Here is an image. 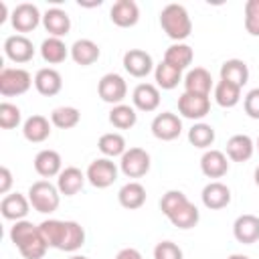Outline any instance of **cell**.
I'll use <instances>...</instances> for the list:
<instances>
[{
	"label": "cell",
	"mask_w": 259,
	"mask_h": 259,
	"mask_svg": "<svg viewBox=\"0 0 259 259\" xmlns=\"http://www.w3.org/2000/svg\"><path fill=\"white\" fill-rule=\"evenodd\" d=\"M40 233L49 247L65 253H75L85 245V229L75 221L47 219L40 225Z\"/></svg>",
	"instance_id": "cell-1"
},
{
	"label": "cell",
	"mask_w": 259,
	"mask_h": 259,
	"mask_svg": "<svg viewBox=\"0 0 259 259\" xmlns=\"http://www.w3.org/2000/svg\"><path fill=\"white\" fill-rule=\"evenodd\" d=\"M10 241L24 259H42L49 249V245L40 233V227L32 225L26 219L16 221L10 227Z\"/></svg>",
	"instance_id": "cell-2"
},
{
	"label": "cell",
	"mask_w": 259,
	"mask_h": 259,
	"mask_svg": "<svg viewBox=\"0 0 259 259\" xmlns=\"http://www.w3.org/2000/svg\"><path fill=\"white\" fill-rule=\"evenodd\" d=\"M160 26L174 42L186 40L192 32V20L182 4H166L160 12Z\"/></svg>",
	"instance_id": "cell-3"
},
{
	"label": "cell",
	"mask_w": 259,
	"mask_h": 259,
	"mask_svg": "<svg viewBox=\"0 0 259 259\" xmlns=\"http://www.w3.org/2000/svg\"><path fill=\"white\" fill-rule=\"evenodd\" d=\"M26 196L30 200V206L36 212H42V214L55 212L59 208V204H61V192H59L57 184H51L49 180H36V182H32Z\"/></svg>",
	"instance_id": "cell-4"
},
{
	"label": "cell",
	"mask_w": 259,
	"mask_h": 259,
	"mask_svg": "<svg viewBox=\"0 0 259 259\" xmlns=\"http://www.w3.org/2000/svg\"><path fill=\"white\" fill-rule=\"evenodd\" d=\"M32 83H34V79L30 77V73L26 69H20V67H4L0 71V93L4 97L24 95L30 89Z\"/></svg>",
	"instance_id": "cell-5"
},
{
	"label": "cell",
	"mask_w": 259,
	"mask_h": 259,
	"mask_svg": "<svg viewBox=\"0 0 259 259\" xmlns=\"http://www.w3.org/2000/svg\"><path fill=\"white\" fill-rule=\"evenodd\" d=\"M117 174L119 168L111 158H95L85 170L87 182L95 188H109L117 180Z\"/></svg>",
	"instance_id": "cell-6"
},
{
	"label": "cell",
	"mask_w": 259,
	"mask_h": 259,
	"mask_svg": "<svg viewBox=\"0 0 259 259\" xmlns=\"http://www.w3.org/2000/svg\"><path fill=\"white\" fill-rule=\"evenodd\" d=\"M152 158L144 148H127L119 158V170L127 178H142L150 172Z\"/></svg>",
	"instance_id": "cell-7"
},
{
	"label": "cell",
	"mask_w": 259,
	"mask_h": 259,
	"mask_svg": "<svg viewBox=\"0 0 259 259\" xmlns=\"http://www.w3.org/2000/svg\"><path fill=\"white\" fill-rule=\"evenodd\" d=\"M40 22H42V14L36 8V4L22 2V4L14 6V10L10 12V24L18 34L32 32Z\"/></svg>",
	"instance_id": "cell-8"
},
{
	"label": "cell",
	"mask_w": 259,
	"mask_h": 259,
	"mask_svg": "<svg viewBox=\"0 0 259 259\" xmlns=\"http://www.w3.org/2000/svg\"><path fill=\"white\" fill-rule=\"evenodd\" d=\"M97 93H99L101 101L119 105V103H123V99L127 95V83L117 73H105L97 83Z\"/></svg>",
	"instance_id": "cell-9"
},
{
	"label": "cell",
	"mask_w": 259,
	"mask_h": 259,
	"mask_svg": "<svg viewBox=\"0 0 259 259\" xmlns=\"http://www.w3.org/2000/svg\"><path fill=\"white\" fill-rule=\"evenodd\" d=\"M178 113L186 119L200 121L210 113V99L206 95H196V93H182L178 97Z\"/></svg>",
	"instance_id": "cell-10"
},
{
	"label": "cell",
	"mask_w": 259,
	"mask_h": 259,
	"mask_svg": "<svg viewBox=\"0 0 259 259\" xmlns=\"http://www.w3.org/2000/svg\"><path fill=\"white\" fill-rule=\"evenodd\" d=\"M150 130H152L156 140L172 142L182 134V119L172 111H162L152 119Z\"/></svg>",
	"instance_id": "cell-11"
},
{
	"label": "cell",
	"mask_w": 259,
	"mask_h": 259,
	"mask_svg": "<svg viewBox=\"0 0 259 259\" xmlns=\"http://www.w3.org/2000/svg\"><path fill=\"white\" fill-rule=\"evenodd\" d=\"M121 63H123V69L132 77H136V79H144V77H148L156 69V65L152 61V55L146 53V51H142V49H130V51H125Z\"/></svg>",
	"instance_id": "cell-12"
},
{
	"label": "cell",
	"mask_w": 259,
	"mask_h": 259,
	"mask_svg": "<svg viewBox=\"0 0 259 259\" xmlns=\"http://www.w3.org/2000/svg\"><path fill=\"white\" fill-rule=\"evenodd\" d=\"M4 55L12 63H28L34 57V45L26 34H10L4 40Z\"/></svg>",
	"instance_id": "cell-13"
},
{
	"label": "cell",
	"mask_w": 259,
	"mask_h": 259,
	"mask_svg": "<svg viewBox=\"0 0 259 259\" xmlns=\"http://www.w3.org/2000/svg\"><path fill=\"white\" fill-rule=\"evenodd\" d=\"M109 18L119 28H132L140 20V6L134 0H117L109 10Z\"/></svg>",
	"instance_id": "cell-14"
},
{
	"label": "cell",
	"mask_w": 259,
	"mask_h": 259,
	"mask_svg": "<svg viewBox=\"0 0 259 259\" xmlns=\"http://www.w3.org/2000/svg\"><path fill=\"white\" fill-rule=\"evenodd\" d=\"M132 103L138 111H156L160 107V89L154 83H140L132 91Z\"/></svg>",
	"instance_id": "cell-15"
},
{
	"label": "cell",
	"mask_w": 259,
	"mask_h": 259,
	"mask_svg": "<svg viewBox=\"0 0 259 259\" xmlns=\"http://www.w3.org/2000/svg\"><path fill=\"white\" fill-rule=\"evenodd\" d=\"M200 198H202V204L210 210H221L225 206L231 204V188L227 184H223L221 180H212L208 182L202 192H200Z\"/></svg>",
	"instance_id": "cell-16"
},
{
	"label": "cell",
	"mask_w": 259,
	"mask_h": 259,
	"mask_svg": "<svg viewBox=\"0 0 259 259\" xmlns=\"http://www.w3.org/2000/svg\"><path fill=\"white\" fill-rule=\"evenodd\" d=\"M28 210H30V200H28V196H24L20 192H10L0 202V212L6 221H14V223L24 221Z\"/></svg>",
	"instance_id": "cell-17"
},
{
	"label": "cell",
	"mask_w": 259,
	"mask_h": 259,
	"mask_svg": "<svg viewBox=\"0 0 259 259\" xmlns=\"http://www.w3.org/2000/svg\"><path fill=\"white\" fill-rule=\"evenodd\" d=\"M233 237L243 245H253L259 241V217L239 214L233 223Z\"/></svg>",
	"instance_id": "cell-18"
},
{
	"label": "cell",
	"mask_w": 259,
	"mask_h": 259,
	"mask_svg": "<svg viewBox=\"0 0 259 259\" xmlns=\"http://www.w3.org/2000/svg\"><path fill=\"white\" fill-rule=\"evenodd\" d=\"M200 172L206 178H223L229 172V158L221 150H206L200 156Z\"/></svg>",
	"instance_id": "cell-19"
},
{
	"label": "cell",
	"mask_w": 259,
	"mask_h": 259,
	"mask_svg": "<svg viewBox=\"0 0 259 259\" xmlns=\"http://www.w3.org/2000/svg\"><path fill=\"white\" fill-rule=\"evenodd\" d=\"M182 83H184V91L186 93H196V95H210V89H214V85H212V75L204 69V67H194V69H190L186 75H184V79H182Z\"/></svg>",
	"instance_id": "cell-20"
},
{
	"label": "cell",
	"mask_w": 259,
	"mask_h": 259,
	"mask_svg": "<svg viewBox=\"0 0 259 259\" xmlns=\"http://www.w3.org/2000/svg\"><path fill=\"white\" fill-rule=\"evenodd\" d=\"M51 125L53 123H51L49 117L34 113V115H30V117L24 119V123H22V136L30 144H42L51 136Z\"/></svg>",
	"instance_id": "cell-21"
},
{
	"label": "cell",
	"mask_w": 259,
	"mask_h": 259,
	"mask_svg": "<svg viewBox=\"0 0 259 259\" xmlns=\"http://www.w3.org/2000/svg\"><path fill=\"white\" fill-rule=\"evenodd\" d=\"M87 182V176L81 168L77 166H67L61 170V174L57 176V188L61 194L65 196H75Z\"/></svg>",
	"instance_id": "cell-22"
},
{
	"label": "cell",
	"mask_w": 259,
	"mask_h": 259,
	"mask_svg": "<svg viewBox=\"0 0 259 259\" xmlns=\"http://www.w3.org/2000/svg\"><path fill=\"white\" fill-rule=\"evenodd\" d=\"M42 26L49 32V36L63 38L71 30V16L63 8H49L42 14Z\"/></svg>",
	"instance_id": "cell-23"
},
{
	"label": "cell",
	"mask_w": 259,
	"mask_h": 259,
	"mask_svg": "<svg viewBox=\"0 0 259 259\" xmlns=\"http://www.w3.org/2000/svg\"><path fill=\"white\" fill-rule=\"evenodd\" d=\"M34 89L45 95V97H53L63 89V77L57 69L53 67H42L34 73Z\"/></svg>",
	"instance_id": "cell-24"
},
{
	"label": "cell",
	"mask_w": 259,
	"mask_h": 259,
	"mask_svg": "<svg viewBox=\"0 0 259 259\" xmlns=\"http://www.w3.org/2000/svg\"><path fill=\"white\" fill-rule=\"evenodd\" d=\"M34 170L38 176L42 178H53V176H59L61 170H63V160H61V154L57 150H40L36 156H34Z\"/></svg>",
	"instance_id": "cell-25"
},
{
	"label": "cell",
	"mask_w": 259,
	"mask_h": 259,
	"mask_svg": "<svg viewBox=\"0 0 259 259\" xmlns=\"http://www.w3.org/2000/svg\"><path fill=\"white\" fill-rule=\"evenodd\" d=\"M255 152V142L247 134H235L227 140V158L231 162H247Z\"/></svg>",
	"instance_id": "cell-26"
},
{
	"label": "cell",
	"mask_w": 259,
	"mask_h": 259,
	"mask_svg": "<svg viewBox=\"0 0 259 259\" xmlns=\"http://www.w3.org/2000/svg\"><path fill=\"white\" fill-rule=\"evenodd\" d=\"M99 57H101V49L91 38H79L71 45V59L81 67H89L97 63Z\"/></svg>",
	"instance_id": "cell-27"
},
{
	"label": "cell",
	"mask_w": 259,
	"mask_h": 259,
	"mask_svg": "<svg viewBox=\"0 0 259 259\" xmlns=\"http://www.w3.org/2000/svg\"><path fill=\"white\" fill-rule=\"evenodd\" d=\"M146 188L140 184V182H136V180H130V182H125L121 188H119V192H117V200H119V204L123 206V208H127V210H138V208H142L144 204H146Z\"/></svg>",
	"instance_id": "cell-28"
},
{
	"label": "cell",
	"mask_w": 259,
	"mask_h": 259,
	"mask_svg": "<svg viewBox=\"0 0 259 259\" xmlns=\"http://www.w3.org/2000/svg\"><path fill=\"white\" fill-rule=\"evenodd\" d=\"M221 79L243 89V85L249 81V67H247V63L243 59H227L221 65Z\"/></svg>",
	"instance_id": "cell-29"
},
{
	"label": "cell",
	"mask_w": 259,
	"mask_h": 259,
	"mask_svg": "<svg viewBox=\"0 0 259 259\" xmlns=\"http://www.w3.org/2000/svg\"><path fill=\"white\" fill-rule=\"evenodd\" d=\"M71 55V49L63 42V38H57V36H49L40 42V57L45 63L49 65H59L63 63L67 57Z\"/></svg>",
	"instance_id": "cell-30"
},
{
	"label": "cell",
	"mask_w": 259,
	"mask_h": 259,
	"mask_svg": "<svg viewBox=\"0 0 259 259\" xmlns=\"http://www.w3.org/2000/svg\"><path fill=\"white\" fill-rule=\"evenodd\" d=\"M192 59H194V51H192V47H188L186 42H174V45H170V47L166 49V53H164V63L172 65V67L178 69V71L188 69V65L192 63Z\"/></svg>",
	"instance_id": "cell-31"
},
{
	"label": "cell",
	"mask_w": 259,
	"mask_h": 259,
	"mask_svg": "<svg viewBox=\"0 0 259 259\" xmlns=\"http://www.w3.org/2000/svg\"><path fill=\"white\" fill-rule=\"evenodd\" d=\"M107 119H109V123L115 130H132L138 123V113H136V107L134 105L119 103V105H113L111 107Z\"/></svg>",
	"instance_id": "cell-32"
},
{
	"label": "cell",
	"mask_w": 259,
	"mask_h": 259,
	"mask_svg": "<svg viewBox=\"0 0 259 259\" xmlns=\"http://www.w3.org/2000/svg\"><path fill=\"white\" fill-rule=\"evenodd\" d=\"M168 221H170L176 229L188 231V229H192V227L198 225V221H200V212H198V208H196L190 200H186L180 208H176V210L168 217Z\"/></svg>",
	"instance_id": "cell-33"
},
{
	"label": "cell",
	"mask_w": 259,
	"mask_h": 259,
	"mask_svg": "<svg viewBox=\"0 0 259 259\" xmlns=\"http://www.w3.org/2000/svg\"><path fill=\"white\" fill-rule=\"evenodd\" d=\"M154 79H156V87L158 89H164V91H172L178 87V83L182 81V71L174 69L172 65L168 63H160L156 65L154 69Z\"/></svg>",
	"instance_id": "cell-34"
},
{
	"label": "cell",
	"mask_w": 259,
	"mask_h": 259,
	"mask_svg": "<svg viewBox=\"0 0 259 259\" xmlns=\"http://www.w3.org/2000/svg\"><path fill=\"white\" fill-rule=\"evenodd\" d=\"M97 148H99V152L103 154V158H121L123 156V152L127 150L125 148V138L121 136V134H117V132H107V134H103L101 138H99V142H97Z\"/></svg>",
	"instance_id": "cell-35"
},
{
	"label": "cell",
	"mask_w": 259,
	"mask_h": 259,
	"mask_svg": "<svg viewBox=\"0 0 259 259\" xmlns=\"http://www.w3.org/2000/svg\"><path fill=\"white\" fill-rule=\"evenodd\" d=\"M214 138H217L214 127L210 123H204V121H196L188 130V142L194 148H200V150H208L214 144Z\"/></svg>",
	"instance_id": "cell-36"
},
{
	"label": "cell",
	"mask_w": 259,
	"mask_h": 259,
	"mask_svg": "<svg viewBox=\"0 0 259 259\" xmlns=\"http://www.w3.org/2000/svg\"><path fill=\"white\" fill-rule=\"evenodd\" d=\"M212 91H214V101L221 107H225V109H231V107H235L241 101V87H237V85H233L229 81H223L221 79L214 85Z\"/></svg>",
	"instance_id": "cell-37"
},
{
	"label": "cell",
	"mask_w": 259,
	"mask_h": 259,
	"mask_svg": "<svg viewBox=\"0 0 259 259\" xmlns=\"http://www.w3.org/2000/svg\"><path fill=\"white\" fill-rule=\"evenodd\" d=\"M81 121V113L73 105H61L51 111V123L59 130H71Z\"/></svg>",
	"instance_id": "cell-38"
},
{
	"label": "cell",
	"mask_w": 259,
	"mask_h": 259,
	"mask_svg": "<svg viewBox=\"0 0 259 259\" xmlns=\"http://www.w3.org/2000/svg\"><path fill=\"white\" fill-rule=\"evenodd\" d=\"M20 121H22L20 107L10 103V101H2L0 103V127L2 130H14L20 125Z\"/></svg>",
	"instance_id": "cell-39"
},
{
	"label": "cell",
	"mask_w": 259,
	"mask_h": 259,
	"mask_svg": "<svg viewBox=\"0 0 259 259\" xmlns=\"http://www.w3.org/2000/svg\"><path fill=\"white\" fill-rule=\"evenodd\" d=\"M186 200H188V198H186V194H184L182 190H168V192H164L162 198H160V210H162V214L168 219V217H170L176 208H180Z\"/></svg>",
	"instance_id": "cell-40"
},
{
	"label": "cell",
	"mask_w": 259,
	"mask_h": 259,
	"mask_svg": "<svg viewBox=\"0 0 259 259\" xmlns=\"http://www.w3.org/2000/svg\"><path fill=\"white\" fill-rule=\"evenodd\" d=\"M245 30L251 36H259V0H247L245 2Z\"/></svg>",
	"instance_id": "cell-41"
},
{
	"label": "cell",
	"mask_w": 259,
	"mask_h": 259,
	"mask_svg": "<svg viewBox=\"0 0 259 259\" xmlns=\"http://www.w3.org/2000/svg\"><path fill=\"white\" fill-rule=\"evenodd\" d=\"M154 259H184L182 249L172 241H160L154 247Z\"/></svg>",
	"instance_id": "cell-42"
},
{
	"label": "cell",
	"mask_w": 259,
	"mask_h": 259,
	"mask_svg": "<svg viewBox=\"0 0 259 259\" xmlns=\"http://www.w3.org/2000/svg\"><path fill=\"white\" fill-rule=\"evenodd\" d=\"M243 109L251 119H259V87L251 89L243 99Z\"/></svg>",
	"instance_id": "cell-43"
},
{
	"label": "cell",
	"mask_w": 259,
	"mask_h": 259,
	"mask_svg": "<svg viewBox=\"0 0 259 259\" xmlns=\"http://www.w3.org/2000/svg\"><path fill=\"white\" fill-rule=\"evenodd\" d=\"M10 188H12V172L2 166L0 168V194H10Z\"/></svg>",
	"instance_id": "cell-44"
},
{
	"label": "cell",
	"mask_w": 259,
	"mask_h": 259,
	"mask_svg": "<svg viewBox=\"0 0 259 259\" xmlns=\"http://www.w3.org/2000/svg\"><path fill=\"white\" fill-rule=\"evenodd\" d=\"M113 259H144V257H142V253H140L138 249H134V247H125V249H121Z\"/></svg>",
	"instance_id": "cell-45"
},
{
	"label": "cell",
	"mask_w": 259,
	"mask_h": 259,
	"mask_svg": "<svg viewBox=\"0 0 259 259\" xmlns=\"http://www.w3.org/2000/svg\"><path fill=\"white\" fill-rule=\"evenodd\" d=\"M8 18V8H6V2H0V24Z\"/></svg>",
	"instance_id": "cell-46"
},
{
	"label": "cell",
	"mask_w": 259,
	"mask_h": 259,
	"mask_svg": "<svg viewBox=\"0 0 259 259\" xmlns=\"http://www.w3.org/2000/svg\"><path fill=\"white\" fill-rule=\"evenodd\" d=\"M227 259H249L247 255H241V253H233V255H229Z\"/></svg>",
	"instance_id": "cell-47"
},
{
	"label": "cell",
	"mask_w": 259,
	"mask_h": 259,
	"mask_svg": "<svg viewBox=\"0 0 259 259\" xmlns=\"http://www.w3.org/2000/svg\"><path fill=\"white\" fill-rule=\"evenodd\" d=\"M253 178H255V184L259 186V166L255 168V172H253Z\"/></svg>",
	"instance_id": "cell-48"
},
{
	"label": "cell",
	"mask_w": 259,
	"mask_h": 259,
	"mask_svg": "<svg viewBox=\"0 0 259 259\" xmlns=\"http://www.w3.org/2000/svg\"><path fill=\"white\" fill-rule=\"evenodd\" d=\"M69 259H89V257H85V255H71Z\"/></svg>",
	"instance_id": "cell-49"
},
{
	"label": "cell",
	"mask_w": 259,
	"mask_h": 259,
	"mask_svg": "<svg viewBox=\"0 0 259 259\" xmlns=\"http://www.w3.org/2000/svg\"><path fill=\"white\" fill-rule=\"evenodd\" d=\"M255 148H257V150H259V138H257V142H255Z\"/></svg>",
	"instance_id": "cell-50"
}]
</instances>
